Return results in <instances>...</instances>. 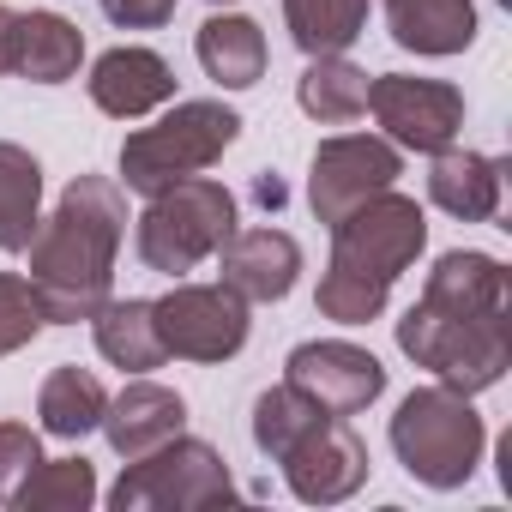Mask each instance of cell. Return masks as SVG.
<instances>
[{
  "label": "cell",
  "mask_w": 512,
  "mask_h": 512,
  "mask_svg": "<svg viewBox=\"0 0 512 512\" xmlns=\"http://www.w3.org/2000/svg\"><path fill=\"white\" fill-rule=\"evenodd\" d=\"M320 416H326V410H320L314 398H302V392L284 380V386L260 392V404H253V446H260V452L278 464V458H284V452H290L314 422H320Z\"/></svg>",
  "instance_id": "4316f807"
},
{
  "label": "cell",
  "mask_w": 512,
  "mask_h": 512,
  "mask_svg": "<svg viewBox=\"0 0 512 512\" xmlns=\"http://www.w3.org/2000/svg\"><path fill=\"white\" fill-rule=\"evenodd\" d=\"M97 500V470L85 458H43L19 494H13V512H85Z\"/></svg>",
  "instance_id": "484cf974"
},
{
  "label": "cell",
  "mask_w": 512,
  "mask_h": 512,
  "mask_svg": "<svg viewBox=\"0 0 512 512\" xmlns=\"http://www.w3.org/2000/svg\"><path fill=\"white\" fill-rule=\"evenodd\" d=\"M386 434H392L398 464L434 494L464 488L476 476V464H482V446H488V428H482L476 404L464 392H452V386H416L398 404Z\"/></svg>",
  "instance_id": "7a4b0ae2"
},
{
  "label": "cell",
  "mask_w": 512,
  "mask_h": 512,
  "mask_svg": "<svg viewBox=\"0 0 512 512\" xmlns=\"http://www.w3.org/2000/svg\"><path fill=\"white\" fill-rule=\"evenodd\" d=\"M422 247H428V217L410 193L386 187L374 199H362L356 211H344L332 223V260L338 272H356L368 284H398L416 260H422Z\"/></svg>",
  "instance_id": "52a82bcc"
},
{
  "label": "cell",
  "mask_w": 512,
  "mask_h": 512,
  "mask_svg": "<svg viewBox=\"0 0 512 512\" xmlns=\"http://www.w3.org/2000/svg\"><path fill=\"white\" fill-rule=\"evenodd\" d=\"M235 139H241V115L229 103L187 97L163 121L127 133V145H121V181H127V193L151 199V193H163V187H175L187 175H205Z\"/></svg>",
  "instance_id": "277c9868"
},
{
  "label": "cell",
  "mask_w": 512,
  "mask_h": 512,
  "mask_svg": "<svg viewBox=\"0 0 512 512\" xmlns=\"http://www.w3.org/2000/svg\"><path fill=\"white\" fill-rule=\"evenodd\" d=\"M386 296H392L386 284H368V278H356V272L326 266L314 308H320L326 320H338V326H368V320H380V314H386Z\"/></svg>",
  "instance_id": "83f0119b"
},
{
  "label": "cell",
  "mask_w": 512,
  "mask_h": 512,
  "mask_svg": "<svg viewBox=\"0 0 512 512\" xmlns=\"http://www.w3.org/2000/svg\"><path fill=\"white\" fill-rule=\"evenodd\" d=\"M500 181H506V163L500 157H482V151H434V169H428V199L458 217V223H494L500 211Z\"/></svg>",
  "instance_id": "e0dca14e"
},
{
  "label": "cell",
  "mask_w": 512,
  "mask_h": 512,
  "mask_svg": "<svg viewBox=\"0 0 512 512\" xmlns=\"http://www.w3.org/2000/svg\"><path fill=\"white\" fill-rule=\"evenodd\" d=\"M235 193L223 181H205V175H187L163 193L145 199L139 211V229H133V247L145 272H163V278H181L193 272L199 260H211V253L235 235Z\"/></svg>",
  "instance_id": "5b68a950"
},
{
  "label": "cell",
  "mask_w": 512,
  "mask_h": 512,
  "mask_svg": "<svg viewBox=\"0 0 512 512\" xmlns=\"http://www.w3.org/2000/svg\"><path fill=\"white\" fill-rule=\"evenodd\" d=\"M223 284L241 302H284L302 278V241L284 229H235L223 247Z\"/></svg>",
  "instance_id": "5bb4252c"
},
{
  "label": "cell",
  "mask_w": 512,
  "mask_h": 512,
  "mask_svg": "<svg viewBox=\"0 0 512 512\" xmlns=\"http://www.w3.org/2000/svg\"><path fill=\"white\" fill-rule=\"evenodd\" d=\"M151 314H157L163 350L175 362H199V368L241 356L247 326H253L247 320V302L229 284H175L169 296L151 302Z\"/></svg>",
  "instance_id": "ba28073f"
},
{
  "label": "cell",
  "mask_w": 512,
  "mask_h": 512,
  "mask_svg": "<svg viewBox=\"0 0 512 512\" xmlns=\"http://www.w3.org/2000/svg\"><path fill=\"white\" fill-rule=\"evenodd\" d=\"M43 326H49V314H43V302H37L31 278L0 272V362L19 356L25 344H37V332H43Z\"/></svg>",
  "instance_id": "f1b7e54d"
},
{
  "label": "cell",
  "mask_w": 512,
  "mask_h": 512,
  "mask_svg": "<svg viewBox=\"0 0 512 512\" xmlns=\"http://www.w3.org/2000/svg\"><path fill=\"white\" fill-rule=\"evenodd\" d=\"M181 0H103V19L121 31H163Z\"/></svg>",
  "instance_id": "4dcf8cb0"
},
{
  "label": "cell",
  "mask_w": 512,
  "mask_h": 512,
  "mask_svg": "<svg viewBox=\"0 0 512 512\" xmlns=\"http://www.w3.org/2000/svg\"><path fill=\"white\" fill-rule=\"evenodd\" d=\"M284 380L314 398L326 416H362L380 392H386V368L374 350L350 344V338H314V344H296L290 362H284Z\"/></svg>",
  "instance_id": "8fae6325"
},
{
  "label": "cell",
  "mask_w": 512,
  "mask_h": 512,
  "mask_svg": "<svg viewBox=\"0 0 512 512\" xmlns=\"http://www.w3.org/2000/svg\"><path fill=\"white\" fill-rule=\"evenodd\" d=\"M43 464V440L25 422H0V506H13L19 482Z\"/></svg>",
  "instance_id": "f546056e"
},
{
  "label": "cell",
  "mask_w": 512,
  "mask_h": 512,
  "mask_svg": "<svg viewBox=\"0 0 512 512\" xmlns=\"http://www.w3.org/2000/svg\"><path fill=\"white\" fill-rule=\"evenodd\" d=\"M43 223V163L0 139V253H25Z\"/></svg>",
  "instance_id": "7402d4cb"
},
{
  "label": "cell",
  "mask_w": 512,
  "mask_h": 512,
  "mask_svg": "<svg viewBox=\"0 0 512 512\" xmlns=\"http://www.w3.org/2000/svg\"><path fill=\"white\" fill-rule=\"evenodd\" d=\"M121 241H127V193L109 175H73L25 247L31 290L49 326H79L109 302Z\"/></svg>",
  "instance_id": "6da1fadb"
},
{
  "label": "cell",
  "mask_w": 512,
  "mask_h": 512,
  "mask_svg": "<svg viewBox=\"0 0 512 512\" xmlns=\"http://www.w3.org/2000/svg\"><path fill=\"white\" fill-rule=\"evenodd\" d=\"M91 332H97V356H103L109 368H121V374H151V368L169 362V350H163V338H157V314H151V302H139V296H127V302L109 296V302L91 314Z\"/></svg>",
  "instance_id": "44dd1931"
},
{
  "label": "cell",
  "mask_w": 512,
  "mask_h": 512,
  "mask_svg": "<svg viewBox=\"0 0 512 512\" xmlns=\"http://www.w3.org/2000/svg\"><path fill=\"white\" fill-rule=\"evenodd\" d=\"M79 61H85V31L67 19V13H19L13 25V73L31 79V85H67L79 79Z\"/></svg>",
  "instance_id": "ffe728a7"
},
{
  "label": "cell",
  "mask_w": 512,
  "mask_h": 512,
  "mask_svg": "<svg viewBox=\"0 0 512 512\" xmlns=\"http://www.w3.org/2000/svg\"><path fill=\"white\" fill-rule=\"evenodd\" d=\"M193 55H199V67H205V79L223 85V91H253V85L266 79V31L253 25L247 13H223V7H217V13L199 25Z\"/></svg>",
  "instance_id": "d6986e66"
},
{
  "label": "cell",
  "mask_w": 512,
  "mask_h": 512,
  "mask_svg": "<svg viewBox=\"0 0 512 512\" xmlns=\"http://www.w3.org/2000/svg\"><path fill=\"white\" fill-rule=\"evenodd\" d=\"M103 410H109L103 380H97L91 368H73V362H61V368L43 380V392H37L43 434H55V440H85V434L103 422Z\"/></svg>",
  "instance_id": "603a6c76"
},
{
  "label": "cell",
  "mask_w": 512,
  "mask_h": 512,
  "mask_svg": "<svg viewBox=\"0 0 512 512\" xmlns=\"http://www.w3.org/2000/svg\"><path fill=\"white\" fill-rule=\"evenodd\" d=\"M91 103L115 121H145L157 115L163 103H175V67L157 55V49H139V43H121L109 55L91 61V79H85Z\"/></svg>",
  "instance_id": "4fadbf2b"
},
{
  "label": "cell",
  "mask_w": 512,
  "mask_h": 512,
  "mask_svg": "<svg viewBox=\"0 0 512 512\" xmlns=\"http://www.w3.org/2000/svg\"><path fill=\"white\" fill-rule=\"evenodd\" d=\"M398 175H404V151H398L392 139H380V133H332V139H320V151H314L308 205H314V217L332 229V223H338L344 211H356L362 199L398 187Z\"/></svg>",
  "instance_id": "30bf717a"
},
{
  "label": "cell",
  "mask_w": 512,
  "mask_h": 512,
  "mask_svg": "<svg viewBox=\"0 0 512 512\" xmlns=\"http://www.w3.org/2000/svg\"><path fill=\"white\" fill-rule=\"evenodd\" d=\"M398 350L416 368H428L440 386L476 398V392L500 386L506 368H512V308H488V314L452 320V314H434L428 302H416L398 320Z\"/></svg>",
  "instance_id": "3957f363"
},
{
  "label": "cell",
  "mask_w": 512,
  "mask_h": 512,
  "mask_svg": "<svg viewBox=\"0 0 512 512\" xmlns=\"http://www.w3.org/2000/svg\"><path fill=\"white\" fill-rule=\"evenodd\" d=\"M284 25H290V43L308 61L314 55H344L368 31V0H284Z\"/></svg>",
  "instance_id": "d4e9b609"
},
{
  "label": "cell",
  "mask_w": 512,
  "mask_h": 512,
  "mask_svg": "<svg viewBox=\"0 0 512 512\" xmlns=\"http://www.w3.org/2000/svg\"><path fill=\"white\" fill-rule=\"evenodd\" d=\"M211 7H235V0H211Z\"/></svg>",
  "instance_id": "d6a6232c"
},
{
  "label": "cell",
  "mask_w": 512,
  "mask_h": 512,
  "mask_svg": "<svg viewBox=\"0 0 512 512\" xmlns=\"http://www.w3.org/2000/svg\"><path fill=\"white\" fill-rule=\"evenodd\" d=\"M434 314H452V320H470V314H488V308H506V266L494 253H476V247H452L434 260L422 296Z\"/></svg>",
  "instance_id": "2e32d148"
},
{
  "label": "cell",
  "mask_w": 512,
  "mask_h": 512,
  "mask_svg": "<svg viewBox=\"0 0 512 512\" xmlns=\"http://www.w3.org/2000/svg\"><path fill=\"white\" fill-rule=\"evenodd\" d=\"M235 500V476L223 464V452L211 440L175 434L145 458H127L121 482L109 488L115 512H205V506H229Z\"/></svg>",
  "instance_id": "8992f818"
},
{
  "label": "cell",
  "mask_w": 512,
  "mask_h": 512,
  "mask_svg": "<svg viewBox=\"0 0 512 512\" xmlns=\"http://www.w3.org/2000/svg\"><path fill=\"white\" fill-rule=\"evenodd\" d=\"M296 103H302V115H314L326 127H344V121L368 115V73L344 55H314L302 85H296Z\"/></svg>",
  "instance_id": "cb8c5ba5"
},
{
  "label": "cell",
  "mask_w": 512,
  "mask_h": 512,
  "mask_svg": "<svg viewBox=\"0 0 512 512\" xmlns=\"http://www.w3.org/2000/svg\"><path fill=\"white\" fill-rule=\"evenodd\" d=\"M97 428L109 434L115 458H145L163 440L187 434V404H181V392H169L157 380H133V386H121V398H109Z\"/></svg>",
  "instance_id": "9a60e30c"
},
{
  "label": "cell",
  "mask_w": 512,
  "mask_h": 512,
  "mask_svg": "<svg viewBox=\"0 0 512 512\" xmlns=\"http://www.w3.org/2000/svg\"><path fill=\"white\" fill-rule=\"evenodd\" d=\"M13 25H19V13L0 0V73H13Z\"/></svg>",
  "instance_id": "1f68e13d"
},
{
  "label": "cell",
  "mask_w": 512,
  "mask_h": 512,
  "mask_svg": "<svg viewBox=\"0 0 512 512\" xmlns=\"http://www.w3.org/2000/svg\"><path fill=\"white\" fill-rule=\"evenodd\" d=\"M386 31L398 49L446 61L476 43V0H386Z\"/></svg>",
  "instance_id": "ac0fdd59"
},
{
  "label": "cell",
  "mask_w": 512,
  "mask_h": 512,
  "mask_svg": "<svg viewBox=\"0 0 512 512\" xmlns=\"http://www.w3.org/2000/svg\"><path fill=\"white\" fill-rule=\"evenodd\" d=\"M278 464H284L290 494L308 500V506H338V500H350V494L368 482V470H374L368 440H362L344 416H320Z\"/></svg>",
  "instance_id": "7c38bea8"
},
{
  "label": "cell",
  "mask_w": 512,
  "mask_h": 512,
  "mask_svg": "<svg viewBox=\"0 0 512 512\" xmlns=\"http://www.w3.org/2000/svg\"><path fill=\"white\" fill-rule=\"evenodd\" d=\"M368 109L380 121V139L398 151H446L464 133V91L446 79H416V73H380L368 79Z\"/></svg>",
  "instance_id": "9c48e42d"
}]
</instances>
